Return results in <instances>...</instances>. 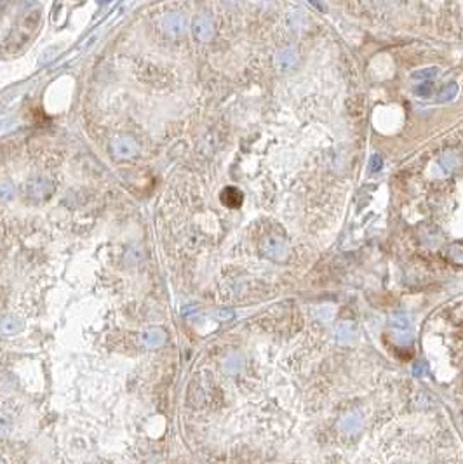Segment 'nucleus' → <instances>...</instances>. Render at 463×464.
<instances>
[{
    "label": "nucleus",
    "mask_w": 463,
    "mask_h": 464,
    "mask_svg": "<svg viewBox=\"0 0 463 464\" xmlns=\"http://www.w3.org/2000/svg\"><path fill=\"white\" fill-rule=\"evenodd\" d=\"M221 202L225 204L226 207H232V209H235V207H239L242 204V193L241 190H237V188L234 186H228L225 188V190L221 191Z\"/></svg>",
    "instance_id": "20e7f679"
},
{
    "label": "nucleus",
    "mask_w": 463,
    "mask_h": 464,
    "mask_svg": "<svg viewBox=\"0 0 463 464\" xmlns=\"http://www.w3.org/2000/svg\"><path fill=\"white\" fill-rule=\"evenodd\" d=\"M113 155L115 158H133L134 155H138V145L133 137H119L113 141Z\"/></svg>",
    "instance_id": "f03ea898"
},
{
    "label": "nucleus",
    "mask_w": 463,
    "mask_h": 464,
    "mask_svg": "<svg viewBox=\"0 0 463 464\" xmlns=\"http://www.w3.org/2000/svg\"><path fill=\"white\" fill-rule=\"evenodd\" d=\"M96 2H98L100 5H103V4H107V2H110V0H96Z\"/></svg>",
    "instance_id": "f8f14e48"
},
{
    "label": "nucleus",
    "mask_w": 463,
    "mask_h": 464,
    "mask_svg": "<svg viewBox=\"0 0 463 464\" xmlns=\"http://www.w3.org/2000/svg\"><path fill=\"white\" fill-rule=\"evenodd\" d=\"M165 28H167V31H172V33H181L183 31V19L178 14L167 16L165 18Z\"/></svg>",
    "instance_id": "6e6552de"
},
{
    "label": "nucleus",
    "mask_w": 463,
    "mask_h": 464,
    "mask_svg": "<svg viewBox=\"0 0 463 464\" xmlns=\"http://www.w3.org/2000/svg\"><path fill=\"white\" fill-rule=\"evenodd\" d=\"M21 322L19 320H16V318H12V316H9V318H4L2 322H0V332L2 334H5V335H12V334H16V332H19L21 331Z\"/></svg>",
    "instance_id": "0eeeda50"
},
{
    "label": "nucleus",
    "mask_w": 463,
    "mask_h": 464,
    "mask_svg": "<svg viewBox=\"0 0 463 464\" xmlns=\"http://www.w3.org/2000/svg\"><path fill=\"white\" fill-rule=\"evenodd\" d=\"M54 184L51 183L47 178H35L25 186V193L31 198V200H46L53 195Z\"/></svg>",
    "instance_id": "f257e3e1"
},
{
    "label": "nucleus",
    "mask_w": 463,
    "mask_h": 464,
    "mask_svg": "<svg viewBox=\"0 0 463 464\" xmlns=\"http://www.w3.org/2000/svg\"><path fill=\"white\" fill-rule=\"evenodd\" d=\"M12 197H14V188L9 184L0 186V200H11Z\"/></svg>",
    "instance_id": "9d476101"
},
{
    "label": "nucleus",
    "mask_w": 463,
    "mask_h": 464,
    "mask_svg": "<svg viewBox=\"0 0 463 464\" xmlns=\"http://www.w3.org/2000/svg\"><path fill=\"white\" fill-rule=\"evenodd\" d=\"M261 249H263V252L267 254V258L277 259V256H286V247H284V244L280 240H275V238H268Z\"/></svg>",
    "instance_id": "423d86ee"
},
{
    "label": "nucleus",
    "mask_w": 463,
    "mask_h": 464,
    "mask_svg": "<svg viewBox=\"0 0 463 464\" xmlns=\"http://www.w3.org/2000/svg\"><path fill=\"white\" fill-rule=\"evenodd\" d=\"M381 165H383V164H381V158L375 155V156H373V158H371V164H369V169H371V172H378L380 169H381Z\"/></svg>",
    "instance_id": "9b49d317"
},
{
    "label": "nucleus",
    "mask_w": 463,
    "mask_h": 464,
    "mask_svg": "<svg viewBox=\"0 0 463 464\" xmlns=\"http://www.w3.org/2000/svg\"><path fill=\"white\" fill-rule=\"evenodd\" d=\"M193 33H195V37L199 38L200 42L209 40L211 35H213V25H211L209 18L200 16V18L195 21V25H193Z\"/></svg>",
    "instance_id": "7ed1b4c3"
},
{
    "label": "nucleus",
    "mask_w": 463,
    "mask_h": 464,
    "mask_svg": "<svg viewBox=\"0 0 463 464\" xmlns=\"http://www.w3.org/2000/svg\"><path fill=\"white\" fill-rule=\"evenodd\" d=\"M11 430H12L11 421H9L5 415H0V438L7 437V435L11 433Z\"/></svg>",
    "instance_id": "1a4fd4ad"
},
{
    "label": "nucleus",
    "mask_w": 463,
    "mask_h": 464,
    "mask_svg": "<svg viewBox=\"0 0 463 464\" xmlns=\"http://www.w3.org/2000/svg\"><path fill=\"white\" fill-rule=\"evenodd\" d=\"M141 341L145 346L148 348H159L164 344L165 341V334L159 329H152V331H146L145 334L141 335Z\"/></svg>",
    "instance_id": "39448f33"
}]
</instances>
